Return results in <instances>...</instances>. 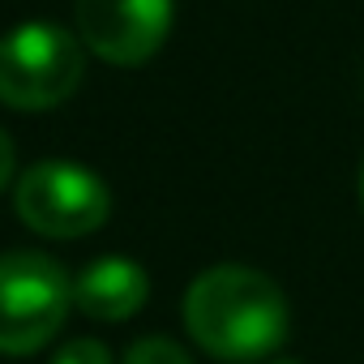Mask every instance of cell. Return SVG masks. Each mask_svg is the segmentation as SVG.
<instances>
[{
    "label": "cell",
    "instance_id": "obj_7",
    "mask_svg": "<svg viewBox=\"0 0 364 364\" xmlns=\"http://www.w3.org/2000/svg\"><path fill=\"white\" fill-rule=\"evenodd\" d=\"M124 364H193V360H189V351L180 347V343L150 334V338H137L124 351Z\"/></svg>",
    "mask_w": 364,
    "mask_h": 364
},
{
    "label": "cell",
    "instance_id": "obj_3",
    "mask_svg": "<svg viewBox=\"0 0 364 364\" xmlns=\"http://www.w3.org/2000/svg\"><path fill=\"white\" fill-rule=\"evenodd\" d=\"M73 309V283L65 266L35 249L0 257V351L31 355L56 338Z\"/></svg>",
    "mask_w": 364,
    "mask_h": 364
},
{
    "label": "cell",
    "instance_id": "obj_5",
    "mask_svg": "<svg viewBox=\"0 0 364 364\" xmlns=\"http://www.w3.org/2000/svg\"><path fill=\"white\" fill-rule=\"evenodd\" d=\"M171 0H77V39L90 56L137 69L167 43Z\"/></svg>",
    "mask_w": 364,
    "mask_h": 364
},
{
    "label": "cell",
    "instance_id": "obj_1",
    "mask_svg": "<svg viewBox=\"0 0 364 364\" xmlns=\"http://www.w3.org/2000/svg\"><path fill=\"white\" fill-rule=\"evenodd\" d=\"M283 287L253 266H210L185 291V330L223 364H253L287 338Z\"/></svg>",
    "mask_w": 364,
    "mask_h": 364
},
{
    "label": "cell",
    "instance_id": "obj_6",
    "mask_svg": "<svg viewBox=\"0 0 364 364\" xmlns=\"http://www.w3.org/2000/svg\"><path fill=\"white\" fill-rule=\"evenodd\" d=\"M150 296V274L133 257H95L73 279V309L95 321H124Z\"/></svg>",
    "mask_w": 364,
    "mask_h": 364
},
{
    "label": "cell",
    "instance_id": "obj_2",
    "mask_svg": "<svg viewBox=\"0 0 364 364\" xmlns=\"http://www.w3.org/2000/svg\"><path fill=\"white\" fill-rule=\"evenodd\" d=\"M86 77V43L52 22H26L0 39V103L48 112L73 99Z\"/></svg>",
    "mask_w": 364,
    "mask_h": 364
},
{
    "label": "cell",
    "instance_id": "obj_11",
    "mask_svg": "<svg viewBox=\"0 0 364 364\" xmlns=\"http://www.w3.org/2000/svg\"><path fill=\"white\" fill-rule=\"evenodd\" d=\"M270 364H296V360H270Z\"/></svg>",
    "mask_w": 364,
    "mask_h": 364
},
{
    "label": "cell",
    "instance_id": "obj_10",
    "mask_svg": "<svg viewBox=\"0 0 364 364\" xmlns=\"http://www.w3.org/2000/svg\"><path fill=\"white\" fill-rule=\"evenodd\" d=\"M360 202H364V163H360Z\"/></svg>",
    "mask_w": 364,
    "mask_h": 364
},
{
    "label": "cell",
    "instance_id": "obj_8",
    "mask_svg": "<svg viewBox=\"0 0 364 364\" xmlns=\"http://www.w3.org/2000/svg\"><path fill=\"white\" fill-rule=\"evenodd\" d=\"M52 364H116V360H112V351L99 338H69L52 355Z\"/></svg>",
    "mask_w": 364,
    "mask_h": 364
},
{
    "label": "cell",
    "instance_id": "obj_4",
    "mask_svg": "<svg viewBox=\"0 0 364 364\" xmlns=\"http://www.w3.org/2000/svg\"><path fill=\"white\" fill-rule=\"evenodd\" d=\"M14 210L39 236L77 240L107 223L112 193L90 167H77L69 159H43L22 171L14 189Z\"/></svg>",
    "mask_w": 364,
    "mask_h": 364
},
{
    "label": "cell",
    "instance_id": "obj_9",
    "mask_svg": "<svg viewBox=\"0 0 364 364\" xmlns=\"http://www.w3.org/2000/svg\"><path fill=\"white\" fill-rule=\"evenodd\" d=\"M14 171H18V150H14L9 133L0 129V193H5V189L14 185Z\"/></svg>",
    "mask_w": 364,
    "mask_h": 364
}]
</instances>
